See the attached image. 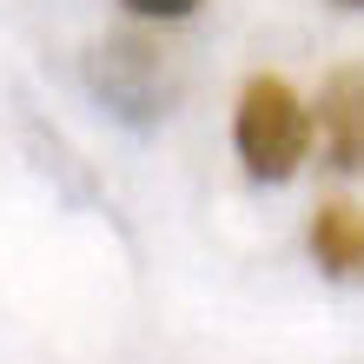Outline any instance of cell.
<instances>
[{
	"label": "cell",
	"instance_id": "2",
	"mask_svg": "<svg viewBox=\"0 0 364 364\" xmlns=\"http://www.w3.org/2000/svg\"><path fill=\"white\" fill-rule=\"evenodd\" d=\"M311 139H318V153H325V166H338V173H364V67H338L325 80Z\"/></svg>",
	"mask_w": 364,
	"mask_h": 364
},
{
	"label": "cell",
	"instance_id": "1",
	"mask_svg": "<svg viewBox=\"0 0 364 364\" xmlns=\"http://www.w3.org/2000/svg\"><path fill=\"white\" fill-rule=\"evenodd\" d=\"M232 146H239L245 173L265 179V186L291 179L298 166H305V153H311V106L291 93V80H278V73L245 80L239 113H232Z\"/></svg>",
	"mask_w": 364,
	"mask_h": 364
},
{
	"label": "cell",
	"instance_id": "4",
	"mask_svg": "<svg viewBox=\"0 0 364 364\" xmlns=\"http://www.w3.org/2000/svg\"><path fill=\"white\" fill-rule=\"evenodd\" d=\"M119 7L139 20H186V14H199V0H119Z\"/></svg>",
	"mask_w": 364,
	"mask_h": 364
},
{
	"label": "cell",
	"instance_id": "5",
	"mask_svg": "<svg viewBox=\"0 0 364 364\" xmlns=\"http://www.w3.org/2000/svg\"><path fill=\"white\" fill-rule=\"evenodd\" d=\"M338 7H364V0H338Z\"/></svg>",
	"mask_w": 364,
	"mask_h": 364
},
{
	"label": "cell",
	"instance_id": "3",
	"mask_svg": "<svg viewBox=\"0 0 364 364\" xmlns=\"http://www.w3.org/2000/svg\"><path fill=\"white\" fill-rule=\"evenodd\" d=\"M305 239L325 278H364V205L358 199H325L311 212Z\"/></svg>",
	"mask_w": 364,
	"mask_h": 364
}]
</instances>
